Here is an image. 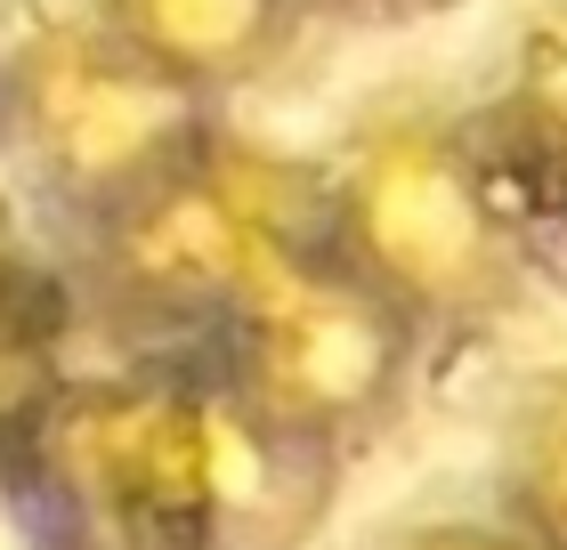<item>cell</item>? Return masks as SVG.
<instances>
[{"instance_id":"obj_5","label":"cell","mask_w":567,"mask_h":550,"mask_svg":"<svg viewBox=\"0 0 567 550\" xmlns=\"http://www.w3.org/2000/svg\"><path fill=\"white\" fill-rule=\"evenodd\" d=\"M422 340L430 332L390 292H373L332 243H317L219 332L212 364L268 429L349 461L414 405Z\"/></svg>"},{"instance_id":"obj_1","label":"cell","mask_w":567,"mask_h":550,"mask_svg":"<svg viewBox=\"0 0 567 550\" xmlns=\"http://www.w3.org/2000/svg\"><path fill=\"white\" fill-rule=\"evenodd\" d=\"M33 445L90 550H292L341 478L268 429L219 364L73 381L33 413Z\"/></svg>"},{"instance_id":"obj_9","label":"cell","mask_w":567,"mask_h":550,"mask_svg":"<svg viewBox=\"0 0 567 550\" xmlns=\"http://www.w3.org/2000/svg\"><path fill=\"white\" fill-rule=\"evenodd\" d=\"M519 187V219H527V251H535V276L567 292V163L544 170H511Z\"/></svg>"},{"instance_id":"obj_4","label":"cell","mask_w":567,"mask_h":550,"mask_svg":"<svg viewBox=\"0 0 567 550\" xmlns=\"http://www.w3.org/2000/svg\"><path fill=\"white\" fill-rule=\"evenodd\" d=\"M227 114L178 73L114 41L90 9L49 17L0 49V138L24 178L73 219V235L171 178Z\"/></svg>"},{"instance_id":"obj_10","label":"cell","mask_w":567,"mask_h":550,"mask_svg":"<svg viewBox=\"0 0 567 550\" xmlns=\"http://www.w3.org/2000/svg\"><path fill=\"white\" fill-rule=\"evenodd\" d=\"M398 550H551V542L535 527H519V518H446V527L405 535Z\"/></svg>"},{"instance_id":"obj_6","label":"cell","mask_w":567,"mask_h":550,"mask_svg":"<svg viewBox=\"0 0 567 550\" xmlns=\"http://www.w3.org/2000/svg\"><path fill=\"white\" fill-rule=\"evenodd\" d=\"M90 17L212 106L276 82L317 24L308 0H90Z\"/></svg>"},{"instance_id":"obj_3","label":"cell","mask_w":567,"mask_h":550,"mask_svg":"<svg viewBox=\"0 0 567 550\" xmlns=\"http://www.w3.org/2000/svg\"><path fill=\"white\" fill-rule=\"evenodd\" d=\"M332 251L430 340L495 332L544 292L486 114L390 97L332 154Z\"/></svg>"},{"instance_id":"obj_8","label":"cell","mask_w":567,"mask_h":550,"mask_svg":"<svg viewBox=\"0 0 567 550\" xmlns=\"http://www.w3.org/2000/svg\"><path fill=\"white\" fill-rule=\"evenodd\" d=\"M503 518L535 527L551 550H567V381L544 388L527 405V422L511 429V461H503Z\"/></svg>"},{"instance_id":"obj_12","label":"cell","mask_w":567,"mask_h":550,"mask_svg":"<svg viewBox=\"0 0 567 550\" xmlns=\"http://www.w3.org/2000/svg\"><path fill=\"white\" fill-rule=\"evenodd\" d=\"M73 550H90V542H73Z\"/></svg>"},{"instance_id":"obj_11","label":"cell","mask_w":567,"mask_h":550,"mask_svg":"<svg viewBox=\"0 0 567 550\" xmlns=\"http://www.w3.org/2000/svg\"><path fill=\"white\" fill-rule=\"evenodd\" d=\"M308 9H317V24H430L462 0H308Z\"/></svg>"},{"instance_id":"obj_2","label":"cell","mask_w":567,"mask_h":550,"mask_svg":"<svg viewBox=\"0 0 567 550\" xmlns=\"http://www.w3.org/2000/svg\"><path fill=\"white\" fill-rule=\"evenodd\" d=\"M317 243H332V163L219 122L171 178L82 227L73 292L131 349H219V332Z\"/></svg>"},{"instance_id":"obj_7","label":"cell","mask_w":567,"mask_h":550,"mask_svg":"<svg viewBox=\"0 0 567 550\" xmlns=\"http://www.w3.org/2000/svg\"><path fill=\"white\" fill-rule=\"evenodd\" d=\"M478 114H486V129H495L511 170L567 163V0H551V9L511 41L503 90L486 97Z\"/></svg>"}]
</instances>
